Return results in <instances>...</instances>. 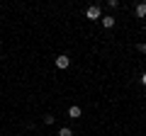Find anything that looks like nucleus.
<instances>
[{"label":"nucleus","instance_id":"obj_6","mask_svg":"<svg viewBox=\"0 0 146 136\" xmlns=\"http://www.w3.org/2000/svg\"><path fill=\"white\" fill-rule=\"evenodd\" d=\"M58 136H73V131H71V129H68V126H63V129H61V131H58Z\"/></svg>","mask_w":146,"mask_h":136},{"label":"nucleus","instance_id":"obj_5","mask_svg":"<svg viewBox=\"0 0 146 136\" xmlns=\"http://www.w3.org/2000/svg\"><path fill=\"white\" fill-rule=\"evenodd\" d=\"M134 12H136V17H146V3L136 5V7H134Z\"/></svg>","mask_w":146,"mask_h":136},{"label":"nucleus","instance_id":"obj_4","mask_svg":"<svg viewBox=\"0 0 146 136\" xmlns=\"http://www.w3.org/2000/svg\"><path fill=\"white\" fill-rule=\"evenodd\" d=\"M102 27H105V29H112V27H115V17H112V15L102 17Z\"/></svg>","mask_w":146,"mask_h":136},{"label":"nucleus","instance_id":"obj_8","mask_svg":"<svg viewBox=\"0 0 146 136\" xmlns=\"http://www.w3.org/2000/svg\"><path fill=\"white\" fill-rule=\"evenodd\" d=\"M139 49H141V53H146V44H141V46H139Z\"/></svg>","mask_w":146,"mask_h":136},{"label":"nucleus","instance_id":"obj_1","mask_svg":"<svg viewBox=\"0 0 146 136\" xmlns=\"http://www.w3.org/2000/svg\"><path fill=\"white\" fill-rule=\"evenodd\" d=\"M100 15H102V12H100L98 5H90L88 10H85V17H88V20H100Z\"/></svg>","mask_w":146,"mask_h":136},{"label":"nucleus","instance_id":"obj_3","mask_svg":"<svg viewBox=\"0 0 146 136\" xmlns=\"http://www.w3.org/2000/svg\"><path fill=\"white\" fill-rule=\"evenodd\" d=\"M80 114H83V110H80L78 105H73L71 110H68V117H71V119H80Z\"/></svg>","mask_w":146,"mask_h":136},{"label":"nucleus","instance_id":"obj_7","mask_svg":"<svg viewBox=\"0 0 146 136\" xmlns=\"http://www.w3.org/2000/svg\"><path fill=\"white\" fill-rule=\"evenodd\" d=\"M141 85H144V88H146V73L141 75Z\"/></svg>","mask_w":146,"mask_h":136},{"label":"nucleus","instance_id":"obj_2","mask_svg":"<svg viewBox=\"0 0 146 136\" xmlns=\"http://www.w3.org/2000/svg\"><path fill=\"white\" fill-rule=\"evenodd\" d=\"M68 66H71V58H68L66 53H63V56H58V58H56V68H68Z\"/></svg>","mask_w":146,"mask_h":136}]
</instances>
